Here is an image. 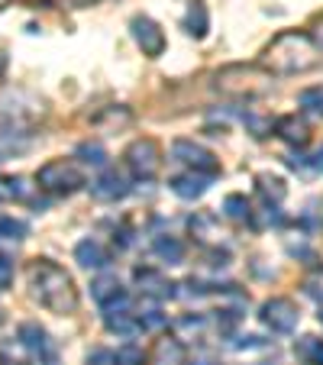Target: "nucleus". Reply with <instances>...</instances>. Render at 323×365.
I'll use <instances>...</instances> for the list:
<instances>
[{
  "mask_svg": "<svg viewBox=\"0 0 323 365\" xmlns=\"http://www.w3.org/2000/svg\"><path fill=\"white\" fill-rule=\"evenodd\" d=\"M126 165H130V172L136 175L139 181H152L158 175V168H162V149H158L155 139H136V143H130V149H126Z\"/></svg>",
  "mask_w": 323,
  "mask_h": 365,
  "instance_id": "6",
  "label": "nucleus"
},
{
  "mask_svg": "<svg viewBox=\"0 0 323 365\" xmlns=\"http://www.w3.org/2000/svg\"><path fill=\"white\" fill-rule=\"evenodd\" d=\"M36 185L46 194H56V197H68V194L81 191L84 187V172L68 159H56L46 162V165L36 172Z\"/></svg>",
  "mask_w": 323,
  "mask_h": 365,
  "instance_id": "4",
  "label": "nucleus"
},
{
  "mask_svg": "<svg viewBox=\"0 0 323 365\" xmlns=\"http://www.w3.org/2000/svg\"><path fill=\"white\" fill-rule=\"evenodd\" d=\"M323 62V52L317 48V42L310 39L307 33H297V29H288V33L275 36L268 42V48L262 52V65H265L268 75L288 78V75H307L317 65Z\"/></svg>",
  "mask_w": 323,
  "mask_h": 365,
  "instance_id": "1",
  "label": "nucleus"
},
{
  "mask_svg": "<svg viewBox=\"0 0 323 365\" xmlns=\"http://www.w3.org/2000/svg\"><path fill=\"white\" fill-rule=\"evenodd\" d=\"M310 39H314L317 48L323 52V16H317V20H314V36H310Z\"/></svg>",
  "mask_w": 323,
  "mask_h": 365,
  "instance_id": "30",
  "label": "nucleus"
},
{
  "mask_svg": "<svg viewBox=\"0 0 323 365\" xmlns=\"http://www.w3.org/2000/svg\"><path fill=\"white\" fill-rule=\"evenodd\" d=\"M91 194H94L97 200H107V204L123 200L126 194H130V178H126L123 172H117V168H107L97 181H91Z\"/></svg>",
  "mask_w": 323,
  "mask_h": 365,
  "instance_id": "10",
  "label": "nucleus"
},
{
  "mask_svg": "<svg viewBox=\"0 0 323 365\" xmlns=\"http://www.w3.org/2000/svg\"><path fill=\"white\" fill-rule=\"evenodd\" d=\"M152 252H155L162 262H168V265H181V262H185V246H181L175 236H155Z\"/></svg>",
  "mask_w": 323,
  "mask_h": 365,
  "instance_id": "18",
  "label": "nucleus"
},
{
  "mask_svg": "<svg viewBox=\"0 0 323 365\" xmlns=\"http://www.w3.org/2000/svg\"><path fill=\"white\" fill-rule=\"evenodd\" d=\"M172 159L181 162V165H188V172L207 175V178H213V175L220 172V159H217L207 145L194 143V139H175L172 143Z\"/></svg>",
  "mask_w": 323,
  "mask_h": 365,
  "instance_id": "5",
  "label": "nucleus"
},
{
  "mask_svg": "<svg viewBox=\"0 0 323 365\" xmlns=\"http://www.w3.org/2000/svg\"><path fill=\"white\" fill-rule=\"evenodd\" d=\"M297 103H301L310 117L323 120V88H304L301 97H297Z\"/></svg>",
  "mask_w": 323,
  "mask_h": 365,
  "instance_id": "24",
  "label": "nucleus"
},
{
  "mask_svg": "<svg viewBox=\"0 0 323 365\" xmlns=\"http://www.w3.org/2000/svg\"><path fill=\"white\" fill-rule=\"evenodd\" d=\"M168 187H172L181 200H198L207 194L210 178H207V175H198V172H185V175H175V178L168 181Z\"/></svg>",
  "mask_w": 323,
  "mask_h": 365,
  "instance_id": "13",
  "label": "nucleus"
},
{
  "mask_svg": "<svg viewBox=\"0 0 323 365\" xmlns=\"http://www.w3.org/2000/svg\"><path fill=\"white\" fill-rule=\"evenodd\" d=\"M78 159H81L84 165L101 168L103 162H107V149H103L101 143H81V145H78Z\"/></svg>",
  "mask_w": 323,
  "mask_h": 365,
  "instance_id": "25",
  "label": "nucleus"
},
{
  "mask_svg": "<svg viewBox=\"0 0 323 365\" xmlns=\"http://www.w3.org/2000/svg\"><path fill=\"white\" fill-rule=\"evenodd\" d=\"M314 165H317V168H320V172H323V149H320V152H317V155H314Z\"/></svg>",
  "mask_w": 323,
  "mask_h": 365,
  "instance_id": "33",
  "label": "nucleus"
},
{
  "mask_svg": "<svg viewBox=\"0 0 323 365\" xmlns=\"http://www.w3.org/2000/svg\"><path fill=\"white\" fill-rule=\"evenodd\" d=\"M65 7H88V4H94V0H62Z\"/></svg>",
  "mask_w": 323,
  "mask_h": 365,
  "instance_id": "32",
  "label": "nucleus"
},
{
  "mask_svg": "<svg viewBox=\"0 0 323 365\" xmlns=\"http://www.w3.org/2000/svg\"><path fill=\"white\" fill-rule=\"evenodd\" d=\"M246 126H249V130H252V136H265V133L272 130V123H268V120L252 117V113H246Z\"/></svg>",
  "mask_w": 323,
  "mask_h": 365,
  "instance_id": "28",
  "label": "nucleus"
},
{
  "mask_svg": "<svg viewBox=\"0 0 323 365\" xmlns=\"http://www.w3.org/2000/svg\"><path fill=\"white\" fill-rule=\"evenodd\" d=\"M217 91L230 94V97H246V101H252V97H262L272 91V75L255 68V65H230V68H223L220 75H217Z\"/></svg>",
  "mask_w": 323,
  "mask_h": 365,
  "instance_id": "3",
  "label": "nucleus"
},
{
  "mask_svg": "<svg viewBox=\"0 0 323 365\" xmlns=\"http://www.w3.org/2000/svg\"><path fill=\"white\" fill-rule=\"evenodd\" d=\"M207 26H210V20H207L204 4H200V0H194L191 10H188V16H185L188 36H194V39H204V36H207Z\"/></svg>",
  "mask_w": 323,
  "mask_h": 365,
  "instance_id": "20",
  "label": "nucleus"
},
{
  "mask_svg": "<svg viewBox=\"0 0 323 365\" xmlns=\"http://www.w3.org/2000/svg\"><path fill=\"white\" fill-rule=\"evenodd\" d=\"M188 230H191V236L200 242V246H220L223 240V230H220V220L213 214H194L191 220H188Z\"/></svg>",
  "mask_w": 323,
  "mask_h": 365,
  "instance_id": "11",
  "label": "nucleus"
},
{
  "mask_svg": "<svg viewBox=\"0 0 323 365\" xmlns=\"http://www.w3.org/2000/svg\"><path fill=\"white\" fill-rule=\"evenodd\" d=\"M278 136H282L288 145H297V149H301V145L310 143V126L304 123L301 117H282L278 120Z\"/></svg>",
  "mask_w": 323,
  "mask_h": 365,
  "instance_id": "17",
  "label": "nucleus"
},
{
  "mask_svg": "<svg viewBox=\"0 0 323 365\" xmlns=\"http://www.w3.org/2000/svg\"><path fill=\"white\" fill-rule=\"evenodd\" d=\"M4 4H7V0H0V7H4Z\"/></svg>",
  "mask_w": 323,
  "mask_h": 365,
  "instance_id": "36",
  "label": "nucleus"
},
{
  "mask_svg": "<svg viewBox=\"0 0 323 365\" xmlns=\"http://www.w3.org/2000/svg\"><path fill=\"white\" fill-rule=\"evenodd\" d=\"M136 284L143 288V294L155 297V301L175 297V284L168 282L162 272H155V269H136Z\"/></svg>",
  "mask_w": 323,
  "mask_h": 365,
  "instance_id": "12",
  "label": "nucleus"
},
{
  "mask_svg": "<svg viewBox=\"0 0 323 365\" xmlns=\"http://www.w3.org/2000/svg\"><path fill=\"white\" fill-rule=\"evenodd\" d=\"M165 324V317H158V310H152L149 317H145V327H162Z\"/></svg>",
  "mask_w": 323,
  "mask_h": 365,
  "instance_id": "31",
  "label": "nucleus"
},
{
  "mask_svg": "<svg viewBox=\"0 0 323 365\" xmlns=\"http://www.w3.org/2000/svg\"><path fill=\"white\" fill-rule=\"evenodd\" d=\"M10 278H14V262H10L7 255H0V291L10 284Z\"/></svg>",
  "mask_w": 323,
  "mask_h": 365,
  "instance_id": "29",
  "label": "nucleus"
},
{
  "mask_svg": "<svg viewBox=\"0 0 323 365\" xmlns=\"http://www.w3.org/2000/svg\"><path fill=\"white\" fill-rule=\"evenodd\" d=\"M320 324H323V310H320Z\"/></svg>",
  "mask_w": 323,
  "mask_h": 365,
  "instance_id": "35",
  "label": "nucleus"
},
{
  "mask_svg": "<svg viewBox=\"0 0 323 365\" xmlns=\"http://www.w3.org/2000/svg\"><path fill=\"white\" fill-rule=\"evenodd\" d=\"M26 282H29L33 297L48 310V314L65 317V314H75L78 310L75 282H71L68 272H65L62 265H56L52 259H36V262H29Z\"/></svg>",
  "mask_w": 323,
  "mask_h": 365,
  "instance_id": "2",
  "label": "nucleus"
},
{
  "mask_svg": "<svg viewBox=\"0 0 323 365\" xmlns=\"http://www.w3.org/2000/svg\"><path fill=\"white\" fill-rule=\"evenodd\" d=\"M20 339H23V346H26L33 356H42V359H48V362H52V346H48V333L42 330L39 324H23V327H20Z\"/></svg>",
  "mask_w": 323,
  "mask_h": 365,
  "instance_id": "15",
  "label": "nucleus"
},
{
  "mask_svg": "<svg viewBox=\"0 0 323 365\" xmlns=\"http://www.w3.org/2000/svg\"><path fill=\"white\" fill-rule=\"evenodd\" d=\"M0 236H4V240H23V236H26V223L14 220V217H4V220H0Z\"/></svg>",
  "mask_w": 323,
  "mask_h": 365,
  "instance_id": "27",
  "label": "nucleus"
},
{
  "mask_svg": "<svg viewBox=\"0 0 323 365\" xmlns=\"http://www.w3.org/2000/svg\"><path fill=\"white\" fill-rule=\"evenodd\" d=\"M75 262L81 269H103V265L111 262V255H107V249L97 240H81L75 246Z\"/></svg>",
  "mask_w": 323,
  "mask_h": 365,
  "instance_id": "14",
  "label": "nucleus"
},
{
  "mask_svg": "<svg viewBox=\"0 0 323 365\" xmlns=\"http://www.w3.org/2000/svg\"><path fill=\"white\" fill-rule=\"evenodd\" d=\"M91 297H94L103 310H117V307L123 310V304H126V291L117 275H97L94 282H91Z\"/></svg>",
  "mask_w": 323,
  "mask_h": 365,
  "instance_id": "9",
  "label": "nucleus"
},
{
  "mask_svg": "<svg viewBox=\"0 0 323 365\" xmlns=\"http://www.w3.org/2000/svg\"><path fill=\"white\" fill-rule=\"evenodd\" d=\"M294 356L304 365H323V339H317V336L294 339Z\"/></svg>",
  "mask_w": 323,
  "mask_h": 365,
  "instance_id": "19",
  "label": "nucleus"
},
{
  "mask_svg": "<svg viewBox=\"0 0 323 365\" xmlns=\"http://www.w3.org/2000/svg\"><path fill=\"white\" fill-rule=\"evenodd\" d=\"M259 317L272 333H291L301 324V310H297V304L291 297H272V301L262 304Z\"/></svg>",
  "mask_w": 323,
  "mask_h": 365,
  "instance_id": "7",
  "label": "nucleus"
},
{
  "mask_svg": "<svg viewBox=\"0 0 323 365\" xmlns=\"http://www.w3.org/2000/svg\"><path fill=\"white\" fill-rule=\"evenodd\" d=\"M223 210H227V217H230L233 223H249V220H252L249 200L242 197V194H230V197L223 200Z\"/></svg>",
  "mask_w": 323,
  "mask_h": 365,
  "instance_id": "22",
  "label": "nucleus"
},
{
  "mask_svg": "<svg viewBox=\"0 0 323 365\" xmlns=\"http://www.w3.org/2000/svg\"><path fill=\"white\" fill-rule=\"evenodd\" d=\"M152 365H185V343L181 339H158L152 346Z\"/></svg>",
  "mask_w": 323,
  "mask_h": 365,
  "instance_id": "16",
  "label": "nucleus"
},
{
  "mask_svg": "<svg viewBox=\"0 0 323 365\" xmlns=\"http://www.w3.org/2000/svg\"><path fill=\"white\" fill-rule=\"evenodd\" d=\"M200 330H204V317H194V314H188V317H181L178 324H175V333H178L175 339H191V336H198Z\"/></svg>",
  "mask_w": 323,
  "mask_h": 365,
  "instance_id": "26",
  "label": "nucleus"
},
{
  "mask_svg": "<svg viewBox=\"0 0 323 365\" xmlns=\"http://www.w3.org/2000/svg\"><path fill=\"white\" fill-rule=\"evenodd\" d=\"M103 324H107V330L111 333H120V336H133L136 333V320L133 317H126L123 310H107V317H103Z\"/></svg>",
  "mask_w": 323,
  "mask_h": 365,
  "instance_id": "23",
  "label": "nucleus"
},
{
  "mask_svg": "<svg viewBox=\"0 0 323 365\" xmlns=\"http://www.w3.org/2000/svg\"><path fill=\"white\" fill-rule=\"evenodd\" d=\"M4 71H7V56L0 52V78H4Z\"/></svg>",
  "mask_w": 323,
  "mask_h": 365,
  "instance_id": "34",
  "label": "nucleus"
},
{
  "mask_svg": "<svg viewBox=\"0 0 323 365\" xmlns=\"http://www.w3.org/2000/svg\"><path fill=\"white\" fill-rule=\"evenodd\" d=\"M130 33H133V39H136V46L143 48V56L158 58L165 52V33H162V26H158L155 20H149V16H133Z\"/></svg>",
  "mask_w": 323,
  "mask_h": 365,
  "instance_id": "8",
  "label": "nucleus"
},
{
  "mask_svg": "<svg viewBox=\"0 0 323 365\" xmlns=\"http://www.w3.org/2000/svg\"><path fill=\"white\" fill-rule=\"evenodd\" d=\"M259 191H262V197L268 200V204H272V200H275V204H282L284 200V194H288V187H284V181L278 178V175H259Z\"/></svg>",
  "mask_w": 323,
  "mask_h": 365,
  "instance_id": "21",
  "label": "nucleus"
}]
</instances>
